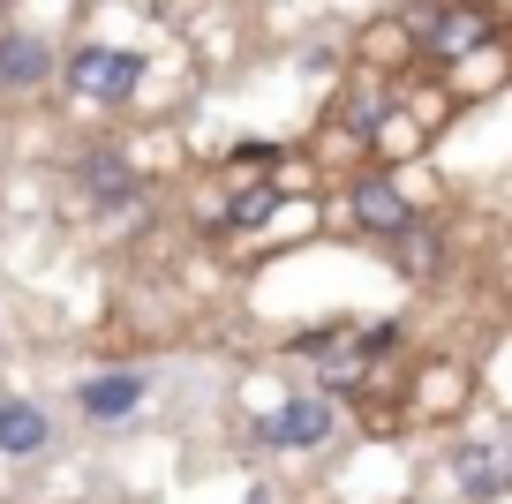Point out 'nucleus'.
Returning <instances> with one entry per match:
<instances>
[{
	"instance_id": "f257e3e1",
	"label": "nucleus",
	"mask_w": 512,
	"mask_h": 504,
	"mask_svg": "<svg viewBox=\"0 0 512 504\" xmlns=\"http://www.w3.org/2000/svg\"><path fill=\"white\" fill-rule=\"evenodd\" d=\"M422 53H430V61H467V53H482V46H490V38H497V16H490V8H482V0H445V8H422Z\"/></svg>"
},
{
	"instance_id": "f03ea898",
	"label": "nucleus",
	"mask_w": 512,
	"mask_h": 504,
	"mask_svg": "<svg viewBox=\"0 0 512 504\" xmlns=\"http://www.w3.org/2000/svg\"><path fill=\"white\" fill-rule=\"evenodd\" d=\"M68 83H76L83 98H98V106H121V98H136V83H144V61H136V53L83 46L76 61H68Z\"/></svg>"
},
{
	"instance_id": "7ed1b4c3",
	"label": "nucleus",
	"mask_w": 512,
	"mask_h": 504,
	"mask_svg": "<svg viewBox=\"0 0 512 504\" xmlns=\"http://www.w3.org/2000/svg\"><path fill=\"white\" fill-rule=\"evenodd\" d=\"M332 422H339L332 399H317V392H309V399H287L279 414H264V444L302 452V444H324V437H332Z\"/></svg>"
},
{
	"instance_id": "20e7f679",
	"label": "nucleus",
	"mask_w": 512,
	"mask_h": 504,
	"mask_svg": "<svg viewBox=\"0 0 512 504\" xmlns=\"http://www.w3.org/2000/svg\"><path fill=\"white\" fill-rule=\"evenodd\" d=\"M144 392L151 384L136 377V369H106V377H83V414H91V422H121V414H136L144 407Z\"/></svg>"
},
{
	"instance_id": "39448f33",
	"label": "nucleus",
	"mask_w": 512,
	"mask_h": 504,
	"mask_svg": "<svg viewBox=\"0 0 512 504\" xmlns=\"http://www.w3.org/2000/svg\"><path fill=\"white\" fill-rule=\"evenodd\" d=\"M53 76V46L38 31H0V83L8 91H38Z\"/></svg>"
},
{
	"instance_id": "423d86ee",
	"label": "nucleus",
	"mask_w": 512,
	"mask_h": 504,
	"mask_svg": "<svg viewBox=\"0 0 512 504\" xmlns=\"http://www.w3.org/2000/svg\"><path fill=\"white\" fill-rule=\"evenodd\" d=\"M354 219H362L369 234H384V241H392V234H407V226H415V211H407V196L392 189V181H377V174H369V181H354Z\"/></svg>"
},
{
	"instance_id": "0eeeda50",
	"label": "nucleus",
	"mask_w": 512,
	"mask_h": 504,
	"mask_svg": "<svg viewBox=\"0 0 512 504\" xmlns=\"http://www.w3.org/2000/svg\"><path fill=\"white\" fill-rule=\"evenodd\" d=\"M83 196H91L98 211H128L136 204V174H128L121 151H91L83 158Z\"/></svg>"
},
{
	"instance_id": "6e6552de",
	"label": "nucleus",
	"mask_w": 512,
	"mask_h": 504,
	"mask_svg": "<svg viewBox=\"0 0 512 504\" xmlns=\"http://www.w3.org/2000/svg\"><path fill=\"white\" fill-rule=\"evenodd\" d=\"M452 482L475 489V497L512 489V452H497V444H460V452H452Z\"/></svg>"
},
{
	"instance_id": "1a4fd4ad",
	"label": "nucleus",
	"mask_w": 512,
	"mask_h": 504,
	"mask_svg": "<svg viewBox=\"0 0 512 504\" xmlns=\"http://www.w3.org/2000/svg\"><path fill=\"white\" fill-rule=\"evenodd\" d=\"M46 414L31 407V399H0V452H16V459H31V452H46Z\"/></svg>"
},
{
	"instance_id": "9d476101",
	"label": "nucleus",
	"mask_w": 512,
	"mask_h": 504,
	"mask_svg": "<svg viewBox=\"0 0 512 504\" xmlns=\"http://www.w3.org/2000/svg\"><path fill=\"white\" fill-rule=\"evenodd\" d=\"M392 256H400V271H407V279H422V271H430V256H437V234L415 219L407 234H392Z\"/></svg>"
},
{
	"instance_id": "9b49d317",
	"label": "nucleus",
	"mask_w": 512,
	"mask_h": 504,
	"mask_svg": "<svg viewBox=\"0 0 512 504\" xmlns=\"http://www.w3.org/2000/svg\"><path fill=\"white\" fill-rule=\"evenodd\" d=\"M272 211H279V196H272V189H249L234 211H226V226H256V219H272Z\"/></svg>"
},
{
	"instance_id": "f8f14e48",
	"label": "nucleus",
	"mask_w": 512,
	"mask_h": 504,
	"mask_svg": "<svg viewBox=\"0 0 512 504\" xmlns=\"http://www.w3.org/2000/svg\"><path fill=\"white\" fill-rule=\"evenodd\" d=\"M384 113H392V98H384V91H369V98H354V106H347V121H354V128H377Z\"/></svg>"
},
{
	"instance_id": "ddd939ff",
	"label": "nucleus",
	"mask_w": 512,
	"mask_h": 504,
	"mask_svg": "<svg viewBox=\"0 0 512 504\" xmlns=\"http://www.w3.org/2000/svg\"><path fill=\"white\" fill-rule=\"evenodd\" d=\"M249 504H264V497H249Z\"/></svg>"
}]
</instances>
